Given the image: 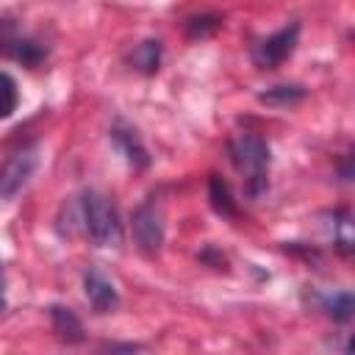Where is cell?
Listing matches in <instances>:
<instances>
[{"instance_id": "1", "label": "cell", "mask_w": 355, "mask_h": 355, "mask_svg": "<svg viewBox=\"0 0 355 355\" xmlns=\"http://www.w3.org/2000/svg\"><path fill=\"white\" fill-rule=\"evenodd\" d=\"M80 211H83L86 233L97 247H116L122 241V222H119L116 205L108 194L86 191L80 200Z\"/></svg>"}, {"instance_id": "13", "label": "cell", "mask_w": 355, "mask_h": 355, "mask_svg": "<svg viewBox=\"0 0 355 355\" xmlns=\"http://www.w3.org/2000/svg\"><path fill=\"white\" fill-rule=\"evenodd\" d=\"M324 308H327V313H330V316H336V319L347 322V319L352 316V294H349V291L330 294V297H324Z\"/></svg>"}, {"instance_id": "8", "label": "cell", "mask_w": 355, "mask_h": 355, "mask_svg": "<svg viewBox=\"0 0 355 355\" xmlns=\"http://www.w3.org/2000/svg\"><path fill=\"white\" fill-rule=\"evenodd\" d=\"M50 313H53V327H55V333H58L64 341H80V338H83L80 319H78V316H75L69 308L55 305Z\"/></svg>"}, {"instance_id": "14", "label": "cell", "mask_w": 355, "mask_h": 355, "mask_svg": "<svg viewBox=\"0 0 355 355\" xmlns=\"http://www.w3.org/2000/svg\"><path fill=\"white\" fill-rule=\"evenodd\" d=\"M333 244H338L341 250H349L352 244V230H349V214H333Z\"/></svg>"}, {"instance_id": "5", "label": "cell", "mask_w": 355, "mask_h": 355, "mask_svg": "<svg viewBox=\"0 0 355 355\" xmlns=\"http://www.w3.org/2000/svg\"><path fill=\"white\" fill-rule=\"evenodd\" d=\"M133 239H136L139 250L147 252V255L161 250V244H164V216H161L158 205L147 202L133 214Z\"/></svg>"}, {"instance_id": "2", "label": "cell", "mask_w": 355, "mask_h": 355, "mask_svg": "<svg viewBox=\"0 0 355 355\" xmlns=\"http://www.w3.org/2000/svg\"><path fill=\"white\" fill-rule=\"evenodd\" d=\"M230 158H233L236 169L244 175L247 191L252 197H258L266 189V172H269V147H266V141L261 136L241 133L230 144Z\"/></svg>"}, {"instance_id": "12", "label": "cell", "mask_w": 355, "mask_h": 355, "mask_svg": "<svg viewBox=\"0 0 355 355\" xmlns=\"http://www.w3.org/2000/svg\"><path fill=\"white\" fill-rule=\"evenodd\" d=\"M158 58H161V44L158 42H144L133 53V64L139 69H144V72H155L158 69Z\"/></svg>"}, {"instance_id": "9", "label": "cell", "mask_w": 355, "mask_h": 355, "mask_svg": "<svg viewBox=\"0 0 355 355\" xmlns=\"http://www.w3.org/2000/svg\"><path fill=\"white\" fill-rule=\"evenodd\" d=\"M17 103H19L17 80L8 72H0V119H8L17 111Z\"/></svg>"}, {"instance_id": "7", "label": "cell", "mask_w": 355, "mask_h": 355, "mask_svg": "<svg viewBox=\"0 0 355 355\" xmlns=\"http://www.w3.org/2000/svg\"><path fill=\"white\" fill-rule=\"evenodd\" d=\"M114 141H116V147L125 153V158L133 164V166H147V150L141 147V141H139V136H136V130H130V128H114Z\"/></svg>"}, {"instance_id": "10", "label": "cell", "mask_w": 355, "mask_h": 355, "mask_svg": "<svg viewBox=\"0 0 355 355\" xmlns=\"http://www.w3.org/2000/svg\"><path fill=\"white\" fill-rule=\"evenodd\" d=\"M211 205L216 208V214H222V216H233L236 214V208H233V200H230V189H227V183L222 180V178H211Z\"/></svg>"}, {"instance_id": "16", "label": "cell", "mask_w": 355, "mask_h": 355, "mask_svg": "<svg viewBox=\"0 0 355 355\" xmlns=\"http://www.w3.org/2000/svg\"><path fill=\"white\" fill-rule=\"evenodd\" d=\"M6 308V294H3V272H0V313Z\"/></svg>"}, {"instance_id": "15", "label": "cell", "mask_w": 355, "mask_h": 355, "mask_svg": "<svg viewBox=\"0 0 355 355\" xmlns=\"http://www.w3.org/2000/svg\"><path fill=\"white\" fill-rule=\"evenodd\" d=\"M19 39H14V25L8 19H0V50L6 47H17Z\"/></svg>"}, {"instance_id": "6", "label": "cell", "mask_w": 355, "mask_h": 355, "mask_svg": "<svg viewBox=\"0 0 355 355\" xmlns=\"http://www.w3.org/2000/svg\"><path fill=\"white\" fill-rule=\"evenodd\" d=\"M83 288H86V300L92 302V308H94L97 313H105V311H111V308L116 305V288H114V283L105 280L100 272H94V269L86 272Z\"/></svg>"}, {"instance_id": "4", "label": "cell", "mask_w": 355, "mask_h": 355, "mask_svg": "<svg viewBox=\"0 0 355 355\" xmlns=\"http://www.w3.org/2000/svg\"><path fill=\"white\" fill-rule=\"evenodd\" d=\"M297 39H300V22H291V25L280 28L277 33H272L269 39H263V42L255 47V53H252L255 67H261V69H275V67H280V64L294 53Z\"/></svg>"}, {"instance_id": "11", "label": "cell", "mask_w": 355, "mask_h": 355, "mask_svg": "<svg viewBox=\"0 0 355 355\" xmlns=\"http://www.w3.org/2000/svg\"><path fill=\"white\" fill-rule=\"evenodd\" d=\"M302 86H272L269 92L261 94V103L266 105H291L297 100H302Z\"/></svg>"}, {"instance_id": "3", "label": "cell", "mask_w": 355, "mask_h": 355, "mask_svg": "<svg viewBox=\"0 0 355 355\" xmlns=\"http://www.w3.org/2000/svg\"><path fill=\"white\" fill-rule=\"evenodd\" d=\"M36 166H39V147L36 144H28V147L14 150L0 164V200L17 197L25 189V183L33 178Z\"/></svg>"}]
</instances>
